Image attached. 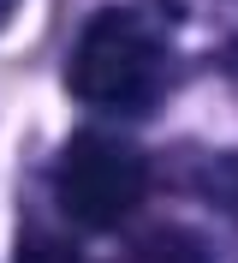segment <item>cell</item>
Here are the masks:
<instances>
[{
	"instance_id": "5",
	"label": "cell",
	"mask_w": 238,
	"mask_h": 263,
	"mask_svg": "<svg viewBox=\"0 0 238 263\" xmlns=\"http://www.w3.org/2000/svg\"><path fill=\"white\" fill-rule=\"evenodd\" d=\"M18 263H83V257H78L72 246H60V239H24Z\"/></svg>"
},
{
	"instance_id": "1",
	"label": "cell",
	"mask_w": 238,
	"mask_h": 263,
	"mask_svg": "<svg viewBox=\"0 0 238 263\" xmlns=\"http://www.w3.org/2000/svg\"><path fill=\"white\" fill-rule=\"evenodd\" d=\"M72 96L107 114H143L167 84V30L149 6H107L72 42Z\"/></svg>"
},
{
	"instance_id": "6",
	"label": "cell",
	"mask_w": 238,
	"mask_h": 263,
	"mask_svg": "<svg viewBox=\"0 0 238 263\" xmlns=\"http://www.w3.org/2000/svg\"><path fill=\"white\" fill-rule=\"evenodd\" d=\"M18 12V0H0V24H6V18H12Z\"/></svg>"
},
{
	"instance_id": "2",
	"label": "cell",
	"mask_w": 238,
	"mask_h": 263,
	"mask_svg": "<svg viewBox=\"0 0 238 263\" xmlns=\"http://www.w3.org/2000/svg\"><path fill=\"white\" fill-rule=\"evenodd\" d=\"M60 210L78 221V228H119L131 221L149 192V162L125 138H107V132H83L72 138V149L60 156Z\"/></svg>"
},
{
	"instance_id": "4",
	"label": "cell",
	"mask_w": 238,
	"mask_h": 263,
	"mask_svg": "<svg viewBox=\"0 0 238 263\" xmlns=\"http://www.w3.org/2000/svg\"><path fill=\"white\" fill-rule=\"evenodd\" d=\"M203 192L221 203L226 215H238V156H214L208 162V174H203Z\"/></svg>"
},
{
	"instance_id": "3",
	"label": "cell",
	"mask_w": 238,
	"mask_h": 263,
	"mask_svg": "<svg viewBox=\"0 0 238 263\" xmlns=\"http://www.w3.org/2000/svg\"><path fill=\"white\" fill-rule=\"evenodd\" d=\"M125 263H203V251H197V239H185V233H149Z\"/></svg>"
}]
</instances>
